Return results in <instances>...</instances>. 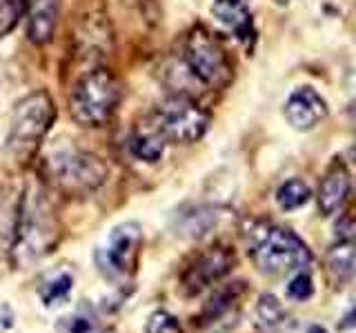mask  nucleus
Wrapping results in <instances>:
<instances>
[{"mask_svg":"<svg viewBox=\"0 0 356 333\" xmlns=\"http://www.w3.org/2000/svg\"><path fill=\"white\" fill-rule=\"evenodd\" d=\"M218 214H211V209H196L192 211L185 222H183V233H187V236H192V238H198V236H203V233H207L211 229V225L216 222Z\"/></svg>","mask_w":356,"mask_h":333,"instance_id":"nucleus-23","label":"nucleus"},{"mask_svg":"<svg viewBox=\"0 0 356 333\" xmlns=\"http://www.w3.org/2000/svg\"><path fill=\"white\" fill-rule=\"evenodd\" d=\"M25 14V0H0V38L14 31Z\"/></svg>","mask_w":356,"mask_h":333,"instance_id":"nucleus-22","label":"nucleus"},{"mask_svg":"<svg viewBox=\"0 0 356 333\" xmlns=\"http://www.w3.org/2000/svg\"><path fill=\"white\" fill-rule=\"evenodd\" d=\"M147 333H183L181 322L176 320V316H172L170 311H154L147 320V327H145Z\"/></svg>","mask_w":356,"mask_h":333,"instance_id":"nucleus-25","label":"nucleus"},{"mask_svg":"<svg viewBox=\"0 0 356 333\" xmlns=\"http://www.w3.org/2000/svg\"><path fill=\"white\" fill-rule=\"evenodd\" d=\"M274 3H276V5H289L292 0H274Z\"/></svg>","mask_w":356,"mask_h":333,"instance_id":"nucleus-30","label":"nucleus"},{"mask_svg":"<svg viewBox=\"0 0 356 333\" xmlns=\"http://www.w3.org/2000/svg\"><path fill=\"white\" fill-rule=\"evenodd\" d=\"M58 0H25L27 38L33 44H47L58 25Z\"/></svg>","mask_w":356,"mask_h":333,"instance_id":"nucleus-13","label":"nucleus"},{"mask_svg":"<svg viewBox=\"0 0 356 333\" xmlns=\"http://www.w3.org/2000/svg\"><path fill=\"white\" fill-rule=\"evenodd\" d=\"M309 198H312V189L300 178L285 180L276 191V203L283 211H296L300 207H305L309 203Z\"/></svg>","mask_w":356,"mask_h":333,"instance_id":"nucleus-19","label":"nucleus"},{"mask_svg":"<svg viewBox=\"0 0 356 333\" xmlns=\"http://www.w3.org/2000/svg\"><path fill=\"white\" fill-rule=\"evenodd\" d=\"M234 266H236V253L229 247H209L203 253H198L196 258L189 262V266L181 275V293L185 298H196L209 289L211 284L220 282Z\"/></svg>","mask_w":356,"mask_h":333,"instance_id":"nucleus-9","label":"nucleus"},{"mask_svg":"<svg viewBox=\"0 0 356 333\" xmlns=\"http://www.w3.org/2000/svg\"><path fill=\"white\" fill-rule=\"evenodd\" d=\"M350 189H352V176H350L348 164L341 158H334L318 187L316 200H318L321 214L334 216L337 211H341V207L345 205V200L350 196Z\"/></svg>","mask_w":356,"mask_h":333,"instance_id":"nucleus-11","label":"nucleus"},{"mask_svg":"<svg viewBox=\"0 0 356 333\" xmlns=\"http://www.w3.org/2000/svg\"><path fill=\"white\" fill-rule=\"evenodd\" d=\"M56 120V107L47 92H33L20 98L9 120V133L5 140V153L18 164H25L38 151L47 131Z\"/></svg>","mask_w":356,"mask_h":333,"instance_id":"nucleus-4","label":"nucleus"},{"mask_svg":"<svg viewBox=\"0 0 356 333\" xmlns=\"http://www.w3.org/2000/svg\"><path fill=\"white\" fill-rule=\"evenodd\" d=\"M111 47V31L103 14H92L78 22L76 49L87 58H105Z\"/></svg>","mask_w":356,"mask_h":333,"instance_id":"nucleus-12","label":"nucleus"},{"mask_svg":"<svg viewBox=\"0 0 356 333\" xmlns=\"http://www.w3.org/2000/svg\"><path fill=\"white\" fill-rule=\"evenodd\" d=\"M72 287H74V278H72V273L60 271V273L51 275L49 280L44 282V287L40 289L42 305H44V307H54V305L63 302V300H67V296H70Z\"/></svg>","mask_w":356,"mask_h":333,"instance_id":"nucleus-20","label":"nucleus"},{"mask_svg":"<svg viewBox=\"0 0 356 333\" xmlns=\"http://www.w3.org/2000/svg\"><path fill=\"white\" fill-rule=\"evenodd\" d=\"M60 220L47 191L40 182H29L20 191L14 247L9 253V262L16 266H27L38 262L56 249L60 242Z\"/></svg>","mask_w":356,"mask_h":333,"instance_id":"nucleus-1","label":"nucleus"},{"mask_svg":"<svg viewBox=\"0 0 356 333\" xmlns=\"http://www.w3.org/2000/svg\"><path fill=\"white\" fill-rule=\"evenodd\" d=\"M327 103L314 87H296L287 96L283 114L289 127L296 131H309L327 118Z\"/></svg>","mask_w":356,"mask_h":333,"instance_id":"nucleus-10","label":"nucleus"},{"mask_svg":"<svg viewBox=\"0 0 356 333\" xmlns=\"http://www.w3.org/2000/svg\"><path fill=\"white\" fill-rule=\"evenodd\" d=\"M47 182L65 196H87L105 182L107 166L96 153L78 149L70 140L49 147L42 160Z\"/></svg>","mask_w":356,"mask_h":333,"instance_id":"nucleus-3","label":"nucleus"},{"mask_svg":"<svg viewBox=\"0 0 356 333\" xmlns=\"http://www.w3.org/2000/svg\"><path fill=\"white\" fill-rule=\"evenodd\" d=\"M140 238L143 233L136 222H122V225L111 229L107 240L96 249L98 271L111 282L129 278L136 271Z\"/></svg>","mask_w":356,"mask_h":333,"instance_id":"nucleus-8","label":"nucleus"},{"mask_svg":"<svg viewBox=\"0 0 356 333\" xmlns=\"http://www.w3.org/2000/svg\"><path fill=\"white\" fill-rule=\"evenodd\" d=\"M92 325H89L87 318H70V333H89Z\"/></svg>","mask_w":356,"mask_h":333,"instance_id":"nucleus-26","label":"nucleus"},{"mask_svg":"<svg viewBox=\"0 0 356 333\" xmlns=\"http://www.w3.org/2000/svg\"><path fill=\"white\" fill-rule=\"evenodd\" d=\"M165 140L156 133L149 125L138 129L136 133L131 136L129 140V149H131V155L134 158H138L140 162L145 164H154L163 158L165 153Z\"/></svg>","mask_w":356,"mask_h":333,"instance_id":"nucleus-18","label":"nucleus"},{"mask_svg":"<svg viewBox=\"0 0 356 333\" xmlns=\"http://www.w3.org/2000/svg\"><path fill=\"white\" fill-rule=\"evenodd\" d=\"M211 14L214 18L225 27L234 38H238L241 42L254 40V20L245 0H214L211 5Z\"/></svg>","mask_w":356,"mask_h":333,"instance_id":"nucleus-14","label":"nucleus"},{"mask_svg":"<svg viewBox=\"0 0 356 333\" xmlns=\"http://www.w3.org/2000/svg\"><path fill=\"white\" fill-rule=\"evenodd\" d=\"M348 118L352 125H356V98L350 100V105H348Z\"/></svg>","mask_w":356,"mask_h":333,"instance_id":"nucleus-28","label":"nucleus"},{"mask_svg":"<svg viewBox=\"0 0 356 333\" xmlns=\"http://www.w3.org/2000/svg\"><path fill=\"white\" fill-rule=\"evenodd\" d=\"M9 327H14V311H7L5 318H0V331H7Z\"/></svg>","mask_w":356,"mask_h":333,"instance_id":"nucleus-27","label":"nucleus"},{"mask_svg":"<svg viewBox=\"0 0 356 333\" xmlns=\"http://www.w3.org/2000/svg\"><path fill=\"white\" fill-rule=\"evenodd\" d=\"M256 318H259V322L263 327L267 329H274L278 325H283L287 314L283 305L278 302V298L272 296V293H263L259 298V305H256Z\"/></svg>","mask_w":356,"mask_h":333,"instance_id":"nucleus-21","label":"nucleus"},{"mask_svg":"<svg viewBox=\"0 0 356 333\" xmlns=\"http://www.w3.org/2000/svg\"><path fill=\"white\" fill-rule=\"evenodd\" d=\"M245 282H229L225 287H220L218 291H214L207 300V305L203 307V325L211 327L220 322L222 318H227L232 314H236V307H238V300L243 298L245 293Z\"/></svg>","mask_w":356,"mask_h":333,"instance_id":"nucleus-15","label":"nucleus"},{"mask_svg":"<svg viewBox=\"0 0 356 333\" xmlns=\"http://www.w3.org/2000/svg\"><path fill=\"white\" fill-rule=\"evenodd\" d=\"M305 333H327V331H325V329H323L321 325H312V327H309V329H307Z\"/></svg>","mask_w":356,"mask_h":333,"instance_id":"nucleus-29","label":"nucleus"},{"mask_svg":"<svg viewBox=\"0 0 356 333\" xmlns=\"http://www.w3.org/2000/svg\"><path fill=\"white\" fill-rule=\"evenodd\" d=\"M120 103L118 78L109 69H92L78 78L70 94V114L83 127H103Z\"/></svg>","mask_w":356,"mask_h":333,"instance_id":"nucleus-5","label":"nucleus"},{"mask_svg":"<svg viewBox=\"0 0 356 333\" xmlns=\"http://www.w3.org/2000/svg\"><path fill=\"white\" fill-rule=\"evenodd\" d=\"M18 198L20 191H7L0 196V260H9L11 247H14Z\"/></svg>","mask_w":356,"mask_h":333,"instance_id":"nucleus-17","label":"nucleus"},{"mask_svg":"<svg viewBox=\"0 0 356 333\" xmlns=\"http://www.w3.org/2000/svg\"><path fill=\"white\" fill-rule=\"evenodd\" d=\"M248 253L256 269L267 275H283L305 269L312 251L292 229L274 222H254L245 233Z\"/></svg>","mask_w":356,"mask_h":333,"instance_id":"nucleus-2","label":"nucleus"},{"mask_svg":"<svg viewBox=\"0 0 356 333\" xmlns=\"http://www.w3.org/2000/svg\"><path fill=\"white\" fill-rule=\"evenodd\" d=\"M327 271L337 282H350L356 278V238L341 240L327 251Z\"/></svg>","mask_w":356,"mask_h":333,"instance_id":"nucleus-16","label":"nucleus"},{"mask_svg":"<svg viewBox=\"0 0 356 333\" xmlns=\"http://www.w3.org/2000/svg\"><path fill=\"white\" fill-rule=\"evenodd\" d=\"M181 62L187 76L209 89H222L232 80V62L222 42L205 27H194L185 36Z\"/></svg>","mask_w":356,"mask_h":333,"instance_id":"nucleus-6","label":"nucleus"},{"mask_svg":"<svg viewBox=\"0 0 356 333\" xmlns=\"http://www.w3.org/2000/svg\"><path fill=\"white\" fill-rule=\"evenodd\" d=\"M149 127L165 142L192 144L209 129V114L189 96H172L154 109Z\"/></svg>","mask_w":356,"mask_h":333,"instance_id":"nucleus-7","label":"nucleus"},{"mask_svg":"<svg viewBox=\"0 0 356 333\" xmlns=\"http://www.w3.org/2000/svg\"><path fill=\"white\" fill-rule=\"evenodd\" d=\"M314 296V280L307 269H298L287 282V298L296 300V302H305Z\"/></svg>","mask_w":356,"mask_h":333,"instance_id":"nucleus-24","label":"nucleus"}]
</instances>
